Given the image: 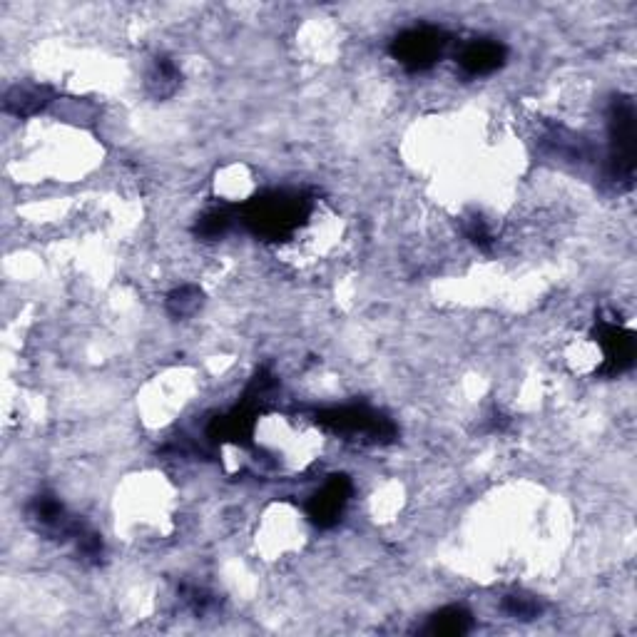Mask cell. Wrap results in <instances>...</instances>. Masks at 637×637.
Wrapping results in <instances>:
<instances>
[{"instance_id":"cell-1","label":"cell","mask_w":637,"mask_h":637,"mask_svg":"<svg viewBox=\"0 0 637 637\" xmlns=\"http://www.w3.org/2000/svg\"><path fill=\"white\" fill-rule=\"evenodd\" d=\"M443 48H446L443 30L424 25V28H411L401 33L394 43V55L409 70H426L441 58Z\"/></svg>"},{"instance_id":"cell-2","label":"cell","mask_w":637,"mask_h":637,"mask_svg":"<svg viewBox=\"0 0 637 637\" xmlns=\"http://www.w3.org/2000/svg\"><path fill=\"white\" fill-rule=\"evenodd\" d=\"M610 137H613V175L615 180L630 182L635 157V110L630 100H618L610 115Z\"/></svg>"},{"instance_id":"cell-3","label":"cell","mask_w":637,"mask_h":637,"mask_svg":"<svg viewBox=\"0 0 637 637\" xmlns=\"http://www.w3.org/2000/svg\"><path fill=\"white\" fill-rule=\"evenodd\" d=\"M503 58H506V48L496 40H473L463 48L461 58V68L471 75H488L493 70H498L503 65Z\"/></svg>"},{"instance_id":"cell-4","label":"cell","mask_w":637,"mask_h":637,"mask_svg":"<svg viewBox=\"0 0 637 637\" xmlns=\"http://www.w3.org/2000/svg\"><path fill=\"white\" fill-rule=\"evenodd\" d=\"M346 498H349V483L344 478H334V481L326 483L317 496H314L309 513H312V518L319 526H331L339 518Z\"/></svg>"},{"instance_id":"cell-5","label":"cell","mask_w":637,"mask_h":637,"mask_svg":"<svg viewBox=\"0 0 637 637\" xmlns=\"http://www.w3.org/2000/svg\"><path fill=\"white\" fill-rule=\"evenodd\" d=\"M471 628V615L461 608H448L438 613L431 623V633L436 635H461Z\"/></svg>"},{"instance_id":"cell-6","label":"cell","mask_w":637,"mask_h":637,"mask_svg":"<svg viewBox=\"0 0 637 637\" xmlns=\"http://www.w3.org/2000/svg\"><path fill=\"white\" fill-rule=\"evenodd\" d=\"M202 304V292L197 287H180L177 292L170 294V299H167V307H170V312L175 314V317H190V314H195L197 309H200Z\"/></svg>"},{"instance_id":"cell-7","label":"cell","mask_w":637,"mask_h":637,"mask_svg":"<svg viewBox=\"0 0 637 637\" xmlns=\"http://www.w3.org/2000/svg\"><path fill=\"white\" fill-rule=\"evenodd\" d=\"M506 610L516 618H535L540 613V605L533 598H523V595H513L506 600Z\"/></svg>"}]
</instances>
